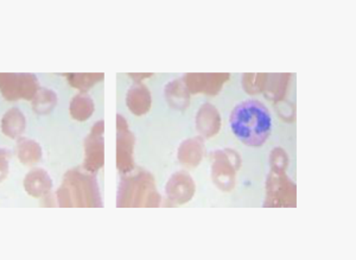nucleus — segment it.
I'll return each instance as SVG.
<instances>
[{"label":"nucleus","mask_w":356,"mask_h":260,"mask_svg":"<svg viewBox=\"0 0 356 260\" xmlns=\"http://www.w3.org/2000/svg\"><path fill=\"white\" fill-rule=\"evenodd\" d=\"M229 124L240 142L248 147H260L271 133V113L263 102L250 99L235 106Z\"/></svg>","instance_id":"f257e3e1"}]
</instances>
